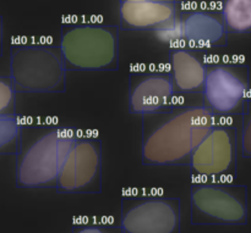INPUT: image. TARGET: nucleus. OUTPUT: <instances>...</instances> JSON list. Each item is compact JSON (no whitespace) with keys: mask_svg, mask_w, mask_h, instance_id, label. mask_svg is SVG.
Returning a JSON list of instances; mask_svg holds the SVG:
<instances>
[{"mask_svg":"<svg viewBox=\"0 0 251 233\" xmlns=\"http://www.w3.org/2000/svg\"><path fill=\"white\" fill-rule=\"evenodd\" d=\"M2 38H4V24H2V17L0 16V56L2 55Z\"/></svg>","mask_w":251,"mask_h":233,"instance_id":"20","label":"nucleus"},{"mask_svg":"<svg viewBox=\"0 0 251 233\" xmlns=\"http://www.w3.org/2000/svg\"><path fill=\"white\" fill-rule=\"evenodd\" d=\"M60 50L66 71L119 70V27L66 22L61 26Z\"/></svg>","mask_w":251,"mask_h":233,"instance_id":"3","label":"nucleus"},{"mask_svg":"<svg viewBox=\"0 0 251 233\" xmlns=\"http://www.w3.org/2000/svg\"><path fill=\"white\" fill-rule=\"evenodd\" d=\"M71 233H123V230L122 226H113V225L86 224L74 226Z\"/></svg>","mask_w":251,"mask_h":233,"instance_id":"19","label":"nucleus"},{"mask_svg":"<svg viewBox=\"0 0 251 233\" xmlns=\"http://www.w3.org/2000/svg\"><path fill=\"white\" fill-rule=\"evenodd\" d=\"M61 194H100L102 192V142L76 133L56 181Z\"/></svg>","mask_w":251,"mask_h":233,"instance_id":"8","label":"nucleus"},{"mask_svg":"<svg viewBox=\"0 0 251 233\" xmlns=\"http://www.w3.org/2000/svg\"><path fill=\"white\" fill-rule=\"evenodd\" d=\"M10 77L17 93H63L66 67L60 46L46 43L14 44Z\"/></svg>","mask_w":251,"mask_h":233,"instance_id":"4","label":"nucleus"},{"mask_svg":"<svg viewBox=\"0 0 251 233\" xmlns=\"http://www.w3.org/2000/svg\"><path fill=\"white\" fill-rule=\"evenodd\" d=\"M242 155L251 159V98L248 102L244 114L242 115V131L239 136Z\"/></svg>","mask_w":251,"mask_h":233,"instance_id":"18","label":"nucleus"},{"mask_svg":"<svg viewBox=\"0 0 251 233\" xmlns=\"http://www.w3.org/2000/svg\"><path fill=\"white\" fill-rule=\"evenodd\" d=\"M16 90L10 76H0V115L16 114Z\"/></svg>","mask_w":251,"mask_h":233,"instance_id":"17","label":"nucleus"},{"mask_svg":"<svg viewBox=\"0 0 251 233\" xmlns=\"http://www.w3.org/2000/svg\"><path fill=\"white\" fill-rule=\"evenodd\" d=\"M76 132L48 124L22 125L15 155L19 188H55L65 156Z\"/></svg>","mask_w":251,"mask_h":233,"instance_id":"2","label":"nucleus"},{"mask_svg":"<svg viewBox=\"0 0 251 233\" xmlns=\"http://www.w3.org/2000/svg\"><path fill=\"white\" fill-rule=\"evenodd\" d=\"M127 98L129 111L144 116L172 109L179 97L168 71L137 70L130 73Z\"/></svg>","mask_w":251,"mask_h":233,"instance_id":"10","label":"nucleus"},{"mask_svg":"<svg viewBox=\"0 0 251 233\" xmlns=\"http://www.w3.org/2000/svg\"><path fill=\"white\" fill-rule=\"evenodd\" d=\"M22 125L17 114L0 115V155H16Z\"/></svg>","mask_w":251,"mask_h":233,"instance_id":"15","label":"nucleus"},{"mask_svg":"<svg viewBox=\"0 0 251 233\" xmlns=\"http://www.w3.org/2000/svg\"><path fill=\"white\" fill-rule=\"evenodd\" d=\"M208 63L205 51L176 48L169 51V76L179 95H201L205 87Z\"/></svg>","mask_w":251,"mask_h":233,"instance_id":"12","label":"nucleus"},{"mask_svg":"<svg viewBox=\"0 0 251 233\" xmlns=\"http://www.w3.org/2000/svg\"><path fill=\"white\" fill-rule=\"evenodd\" d=\"M191 224L242 226L248 224V187L232 181H194L190 187Z\"/></svg>","mask_w":251,"mask_h":233,"instance_id":"5","label":"nucleus"},{"mask_svg":"<svg viewBox=\"0 0 251 233\" xmlns=\"http://www.w3.org/2000/svg\"><path fill=\"white\" fill-rule=\"evenodd\" d=\"M220 11L228 33H251V0H222Z\"/></svg>","mask_w":251,"mask_h":233,"instance_id":"14","label":"nucleus"},{"mask_svg":"<svg viewBox=\"0 0 251 233\" xmlns=\"http://www.w3.org/2000/svg\"><path fill=\"white\" fill-rule=\"evenodd\" d=\"M179 198L125 195L122 199L123 233H180Z\"/></svg>","mask_w":251,"mask_h":233,"instance_id":"9","label":"nucleus"},{"mask_svg":"<svg viewBox=\"0 0 251 233\" xmlns=\"http://www.w3.org/2000/svg\"><path fill=\"white\" fill-rule=\"evenodd\" d=\"M239 136L237 127L216 121L190 156L194 181L221 182L237 177Z\"/></svg>","mask_w":251,"mask_h":233,"instance_id":"6","label":"nucleus"},{"mask_svg":"<svg viewBox=\"0 0 251 233\" xmlns=\"http://www.w3.org/2000/svg\"><path fill=\"white\" fill-rule=\"evenodd\" d=\"M183 10V9H181ZM181 10L172 17L169 21L162 24L152 33L154 34L156 39L166 45L171 46L172 49L183 48L184 46V33H183V22H181Z\"/></svg>","mask_w":251,"mask_h":233,"instance_id":"16","label":"nucleus"},{"mask_svg":"<svg viewBox=\"0 0 251 233\" xmlns=\"http://www.w3.org/2000/svg\"><path fill=\"white\" fill-rule=\"evenodd\" d=\"M184 48L210 50L227 45L228 32L222 12L215 10H181Z\"/></svg>","mask_w":251,"mask_h":233,"instance_id":"11","label":"nucleus"},{"mask_svg":"<svg viewBox=\"0 0 251 233\" xmlns=\"http://www.w3.org/2000/svg\"><path fill=\"white\" fill-rule=\"evenodd\" d=\"M216 121L217 116L202 104H176L166 111L144 115L142 164L189 166L191 153Z\"/></svg>","mask_w":251,"mask_h":233,"instance_id":"1","label":"nucleus"},{"mask_svg":"<svg viewBox=\"0 0 251 233\" xmlns=\"http://www.w3.org/2000/svg\"><path fill=\"white\" fill-rule=\"evenodd\" d=\"M167 1H174V2H178V4H180V2H183L184 0H167Z\"/></svg>","mask_w":251,"mask_h":233,"instance_id":"21","label":"nucleus"},{"mask_svg":"<svg viewBox=\"0 0 251 233\" xmlns=\"http://www.w3.org/2000/svg\"><path fill=\"white\" fill-rule=\"evenodd\" d=\"M201 99L217 117L242 116L250 99L249 66L242 61L210 63Z\"/></svg>","mask_w":251,"mask_h":233,"instance_id":"7","label":"nucleus"},{"mask_svg":"<svg viewBox=\"0 0 251 233\" xmlns=\"http://www.w3.org/2000/svg\"><path fill=\"white\" fill-rule=\"evenodd\" d=\"M180 10V4L167 0H119L120 28L154 32Z\"/></svg>","mask_w":251,"mask_h":233,"instance_id":"13","label":"nucleus"}]
</instances>
